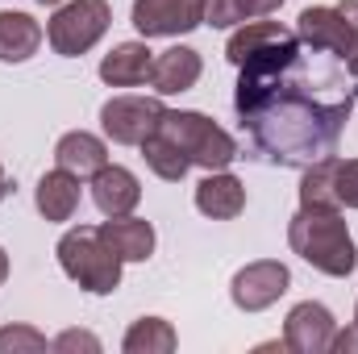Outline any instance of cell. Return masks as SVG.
Returning <instances> with one entry per match:
<instances>
[{
  "label": "cell",
  "instance_id": "obj_1",
  "mask_svg": "<svg viewBox=\"0 0 358 354\" xmlns=\"http://www.w3.org/2000/svg\"><path fill=\"white\" fill-rule=\"evenodd\" d=\"M355 104L358 80L350 67L329 50L304 46L296 29L238 67L234 113L255 159L271 167L304 171L338 155Z\"/></svg>",
  "mask_w": 358,
  "mask_h": 354
},
{
  "label": "cell",
  "instance_id": "obj_2",
  "mask_svg": "<svg viewBox=\"0 0 358 354\" xmlns=\"http://www.w3.org/2000/svg\"><path fill=\"white\" fill-rule=\"evenodd\" d=\"M287 246L329 279H346L358 267V250L342 208H296V217L287 221Z\"/></svg>",
  "mask_w": 358,
  "mask_h": 354
},
{
  "label": "cell",
  "instance_id": "obj_3",
  "mask_svg": "<svg viewBox=\"0 0 358 354\" xmlns=\"http://www.w3.org/2000/svg\"><path fill=\"white\" fill-rule=\"evenodd\" d=\"M59 267L71 283H80L88 296H108L121 288V259L113 255V246L100 238V225H76L59 238L55 246Z\"/></svg>",
  "mask_w": 358,
  "mask_h": 354
},
{
  "label": "cell",
  "instance_id": "obj_4",
  "mask_svg": "<svg viewBox=\"0 0 358 354\" xmlns=\"http://www.w3.org/2000/svg\"><path fill=\"white\" fill-rule=\"evenodd\" d=\"M159 134L167 142H176L179 150L187 155L192 167L200 171H229L238 159V142L229 129H221L213 117L196 113V108H167L159 121Z\"/></svg>",
  "mask_w": 358,
  "mask_h": 354
},
{
  "label": "cell",
  "instance_id": "obj_5",
  "mask_svg": "<svg viewBox=\"0 0 358 354\" xmlns=\"http://www.w3.org/2000/svg\"><path fill=\"white\" fill-rule=\"evenodd\" d=\"M108 25H113L108 0H63L55 8V17L46 21V42L55 55L80 59L108 34Z\"/></svg>",
  "mask_w": 358,
  "mask_h": 354
},
{
  "label": "cell",
  "instance_id": "obj_6",
  "mask_svg": "<svg viewBox=\"0 0 358 354\" xmlns=\"http://www.w3.org/2000/svg\"><path fill=\"white\" fill-rule=\"evenodd\" d=\"M163 113H167V104L159 96H134V92H125V96H113V100L100 104V129L117 146H142L159 129Z\"/></svg>",
  "mask_w": 358,
  "mask_h": 354
},
{
  "label": "cell",
  "instance_id": "obj_7",
  "mask_svg": "<svg viewBox=\"0 0 358 354\" xmlns=\"http://www.w3.org/2000/svg\"><path fill=\"white\" fill-rule=\"evenodd\" d=\"M204 4L208 0H134L129 21L146 42L150 38H183L204 25Z\"/></svg>",
  "mask_w": 358,
  "mask_h": 354
},
{
  "label": "cell",
  "instance_id": "obj_8",
  "mask_svg": "<svg viewBox=\"0 0 358 354\" xmlns=\"http://www.w3.org/2000/svg\"><path fill=\"white\" fill-rule=\"evenodd\" d=\"M292 288V271L279 259H255L229 279V300L242 313H263Z\"/></svg>",
  "mask_w": 358,
  "mask_h": 354
},
{
  "label": "cell",
  "instance_id": "obj_9",
  "mask_svg": "<svg viewBox=\"0 0 358 354\" xmlns=\"http://www.w3.org/2000/svg\"><path fill=\"white\" fill-rule=\"evenodd\" d=\"M334 334H338V321L321 300H300L283 317V346L292 354H329Z\"/></svg>",
  "mask_w": 358,
  "mask_h": 354
},
{
  "label": "cell",
  "instance_id": "obj_10",
  "mask_svg": "<svg viewBox=\"0 0 358 354\" xmlns=\"http://www.w3.org/2000/svg\"><path fill=\"white\" fill-rule=\"evenodd\" d=\"M296 38L313 50H329L346 63V50H350V25L342 17L338 4H308L300 17H296Z\"/></svg>",
  "mask_w": 358,
  "mask_h": 354
},
{
  "label": "cell",
  "instance_id": "obj_11",
  "mask_svg": "<svg viewBox=\"0 0 358 354\" xmlns=\"http://www.w3.org/2000/svg\"><path fill=\"white\" fill-rule=\"evenodd\" d=\"M88 187H92V204L104 217H129L142 204V179L134 176L129 167H121V163H104L88 179Z\"/></svg>",
  "mask_w": 358,
  "mask_h": 354
},
{
  "label": "cell",
  "instance_id": "obj_12",
  "mask_svg": "<svg viewBox=\"0 0 358 354\" xmlns=\"http://www.w3.org/2000/svg\"><path fill=\"white\" fill-rule=\"evenodd\" d=\"M192 200H196V213H204L208 221H234L246 208V183L234 171H204Z\"/></svg>",
  "mask_w": 358,
  "mask_h": 354
},
{
  "label": "cell",
  "instance_id": "obj_13",
  "mask_svg": "<svg viewBox=\"0 0 358 354\" xmlns=\"http://www.w3.org/2000/svg\"><path fill=\"white\" fill-rule=\"evenodd\" d=\"M200 71H204V59L200 50L192 46H171L163 55H155V67H150V88L159 96H183L200 84Z\"/></svg>",
  "mask_w": 358,
  "mask_h": 354
},
{
  "label": "cell",
  "instance_id": "obj_14",
  "mask_svg": "<svg viewBox=\"0 0 358 354\" xmlns=\"http://www.w3.org/2000/svg\"><path fill=\"white\" fill-rule=\"evenodd\" d=\"M100 238L113 246V255L121 259V263H146L150 255H155V246H159V234H155V225L150 221H142V217H108V221H100Z\"/></svg>",
  "mask_w": 358,
  "mask_h": 354
},
{
  "label": "cell",
  "instance_id": "obj_15",
  "mask_svg": "<svg viewBox=\"0 0 358 354\" xmlns=\"http://www.w3.org/2000/svg\"><path fill=\"white\" fill-rule=\"evenodd\" d=\"M150 67H155V50L142 42H117L104 59H100V80L108 88H138L150 80Z\"/></svg>",
  "mask_w": 358,
  "mask_h": 354
},
{
  "label": "cell",
  "instance_id": "obj_16",
  "mask_svg": "<svg viewBox=\"0 0 358 354\" xmlns=\"http://www.w3.org/2000/svg\"><path fill=\"white\" fill-rule=\"evenodd\" d=\"M80 183H84V179L71 176V171H63V167L46 171V176L38 179V187H34V204H38V213H42L46 221H55V225L71 221L76 208H80V196H84Z\"/></svg>",
  "mask_w": 358,
  "mask_h": 354
},
{
  "label": "cell",
  "instance_id": "obj_17",
  "mask_svg": "<svg viewBox=\"0 0 358 354\" xmlns=\"http://www.w3.org/2000/svg\"><path fill=\"white\" fill-rule=\"evenodd\" d=\"M104 163H108V142L88 134V129H71L55 142V167H63L71 176L92 179Z\"/></svg>",
  "mask_w": 358,
  "mask_h": 354
},
{
  "label": "cell",
  "instance_id": "obj_18",
  "mask_svg": "<svg viewBox=\"0 0 358 354\" xmlns=\"http://www.w3.org/2000/svg\"><path fill=\"white\" fill-rule=\"evenodd\" d=\"M42 25L38 17L21 13V8H0V63H25L38 55L42 46Z\"/></svg>",
  "mask_w": 358,
  "mask_h": 354
},
{
  "label": "cell",
  "instance_id": "obj_19",
  "mask_svg": "<svg viewBox=\"0 0 358 354\" xmlns=\"http://www.w3.org/2000/svg\"><path fill=\"white\" fill-rule=\"evenodd\" d=\"M292 29L283 25V21H267V17H259V21H242V25H234V34H229V42H225V59L234 63V67H242L255 50H263L271 42H279V38H287Z\"/></svg>",
  "mask_w": 358,
  "mask_h": 354
},
{
  "label": "cell",
  "instance_id": "obj_20",
  "mask_svg": "<svg viewBox=\"0 0 358 354\" xmlns=\"http://www.w3.org/2000/svg\"><path fill=\"white\" fill-rule=\"evenodd\" d=\"M179 346V334L171 321L163 317H138L125 338H121V351L125 354H171Z\"/></svg>",
  "mask_w": 358,
  "mask_h": 354
},
{
  "label": "cell",
  "instance_id": "obj_21",
  "mask_svg": "<svg viewBox=\"0 0 358 354\" xmlns=\"http://www.w3.org/2000/svg\"><path fill=\"white\" fill-rule=\"evenodd\" d=\"M300 208H342V200H338V155L304 167V176H300Z\"/></svg>",
  "mask_w": 358,
  "mask_h": 354
},
{
  "label": "cell",
  "instance_id": "obj_22",
  "mask_svg": "<svg viewBox=\"0 0 358 354\" xmlns=\"http://www.w3.org/2000/svg\"><path fill=\"white\" fill-rule=\"evenodd\" d=\"M279 8H283V0H208L204 4V25L234 29L242 21H259V17H271Z\"/></svg>",
  "mask_w": 358,
  "mask_h": 354
},
{
  "label": "cell",
  "instance_id": "obj_23",
  "mask_svg": "<svg viewBox=\"0 0 358 354\" xmlns=\"http://www.w3.org/2000/svg\"><path fill=\"white\" fill-rule=\"evenodd\" d=\"M138 150H142L146 167H150V171H155L159 179H167V183H179V179H183L187 171H192L187 155L179 150L176 142H167V138H163L159 129H155V134H150V138H146V142H142Z\"/></svg>",
  "mask_w": 358,
  "mask_h": 354
},
{
  "label": "cell",
  "instance_id": "obj_24",
  "mask_svg": "<svg viewBox=\"0 0 358 354\" xmlns=\"http://www.w3.org/2000/svg\"><path fill=\"white\" fill-rule=\"evenodd\" d=\"M42 351H50V342L34 325H4L0 330V354H42Z\"/></svg>",
  "mask_w": 358,
  "mask_h": 354
},
{
  "label": "cell",
  "instance_id": "obj_25",
  "mask_svg": "<svg viewBox=\"0 0 358 354\" xmlns=\"http://www.w3.org/2000/svg\"><path fill=\"white\" fill-rule=\"evenodd\" d=\"M338 200L342 208H358V159H338Z\"/></svg>",
  "mask_w": 358,
  "mask_h": 354
},
{
  "label": "cell",
  "instance_id": "obj_26",
  "mask_svg": "<svg viewBox=\"0 0 358 354\" xmlns=\"http://www.w3.org/2000/svg\"><path fill=\"white\" fill-rule=\"evenodd\" d=\"M50 351H59V354H76V351L100 354V338H96V334H88V330H63V334L50 342Z\"/></svg>",
  "mask_w": 358,
  "mask_h": 354
},
{
  "label": "cell",
  "instance_id": "obj_27",
  "mask_svg": "<svg viewBox=\"0 0 358 354\" xmlns=\"http://www.w3.org/2000/svg\"><path fill=\"white\" fill-rule=\"evenodd\" d=\"M338 8H342V17H346V25H350V50H346V67H350V76L358 80V0H342Z\"/></svg>",
  "mask_w": 358,
  "mask_h": 354
},
{
  "label": "cell",
  "instance_id": "obj_28",
  "mask_svg": "<svg viewBox=\"0 0 358 354\" xmlns=\"http://www.w3.org/2000/svg\"><path fill=\"white\" fill-rule=\"evenodd\" d=\"M329 351H334V354H358V325L338 330V334H334V342H329Z\"/></svg>",
  "mask_w": 358,
  "mask_h": 354
},
{
  "label": "cell",
  "instance_id": "obj_29",
  "mask_svg": "<svg viewBox=\"0 0 358 354\" xmlns=\"http://www.w3.org/2000/svg\"><path fill=\"white\" fill-rule=\"evenodd\" d=\"M8 192H13V183H8V176H4V163H0V200H4Z\"/></svg>",
  "mask_w": 358,
  "mask_h": 354
},
{
  "label": "cell",
  "instance_id": "obj_30",
  "mask_svg": "<svg viewBox=\"0 0 358 354\" xmlns=\"http://www.w3.org/2000/svg\"><path fill=\"white\" fill-rule=\"evenodd\" d=\"M8 279V255H4V246H0V283Z\"/></svg>",
  "mask_w": 358,
  "mask_h": 354
},
{
  "label": "cell",
  "instance_id": "obj_31",
  "mask_svg": "<svg viewBox=\"0 0 358 354\" xmlns=\"http://www.w3.org/2000/svg\"><path fill=\"white\" fill-rule=\"evenodd\" d=\"M38 4H46V8H59V4H63V0H38Z\"/></svg>",
  "mask_w": 358,
  "mask_h": 354
},
{
  "label": "cell",
  "instance_id": "obj_32",
  "mask_svg": "<svg viewBox=\"0 0 358 354\" xmlns=\"http://www.w3.org/2000/svg\"><path fill=\"white\" fill-rule=\"evenodd\" d=\"M355 325H358V304H355Z\"/></svg>",
  "mask_w": 358,
  "mask_h": 354
}]
</instances>
